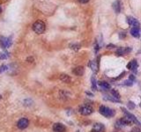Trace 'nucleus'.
I'll return each instance as SVG.
<instances>
[{"mask_svg": "<svg viewBox=\"0 0 141 132\" xmlns=\"http://www.w3.org/2000/svg\"><path fill=\"white\" fill-rule=\"evenodd\" d=\"M78 1L80 2V3H82V4H86V3H87L89 0H78Z\"/></svg>", "mask_w": 141, "mask_h": 132, "instance_id": "nucleus-31", "label": "nucleus"}, {"mask_svg": "<svg viewBox=\"0 0 141 132\" xmlns=\"http://www.w3.org/2000/svg\"><path fill=\"white\" fill-rule=\"evenodd\" d=\"M128 108H129V109H134L135 108V104L132 102V101H129L128 102Z\"/></svg>", "mask_w": 141, "mask_h": 132, "instance_id": "nucleus-25", "label": "nucleus"}, {"mask_svg": "<svg viewBox=\"0 0 141 132\" xmlns=\"http://www.w3.org/2000/svg\"><path fill=\"white\" fill-rule=\"evenodd\" d=\"M113 8L115 10V12L117 13H119L121 10V5H120V2L119 1H116L115 3H113Z\"/></svg>", "mask_w": 141, "mask_h": 132, "instance_id": "nucleus-15", "label": "nucleus"}, {"mask_svg": "<svg viewBox=\"0 0 141 132\" xmlns=\"http://www.w3.org/2000/svg\"><path fill=\"white\" fill-rule=\"evenodd\" d=\"M124 85H127V86H132V85H133V82L131 81V80L128 79V80H125V81L124 82Z\"/></svg>", "mask_w": 141, "mask_h": 132, "instance_id": "nucleus-23", "label": "nucleus"}, {"mask_svg": "<svg viewBox=\"0 0 141 132\" xmlns=\"http://www.w3.org/2000/svg\"><path fill=\"white\" fill-rule=\"evenodd\" d=\"M105 127L102 123H95L93 126V132H104Z\"/></svg>", "mask_w": 141, "mask_h": 132, "instance_id": "nucleus-9", "label": "nucleus"}, {"mask_svg": "<svg viewBox=\"0 0 141 132\" xmlns=\"http://www.w3.org/2000/svg\"><path fill=\"white\" fill-rule=\"evenodd\" d=\"M45 29H46V26H45V24H44V22H42V21H41V20L35 21L33 24V30L36 34H38V35H41V34L44 33Z\"/></svg>", "mask_w": 141, "mask_h": 132, "instance_id": "nucleus-1", "label": "nucleus"}, {"mask_svg": "<svg viewBox=\"0 0 141 132\" xmlns=\"http://www.w3.org/2000/svg\"><path fill=\"white\" fill-rule=\"evenodd\" d=\"M98 85H100V86H101L102 88L104 89H110V85L108 83V82H105V81H100L99 83H98Z\"/></svg>", "mask_w": 141, "mask_h": 132, "instance_id": "nucleus-17", "label": "nucleus"}, {"mask_svg": "<svg viewBox=\"0 0 141 132\" xmlns=\"http://www.w3.org/2000/svg\"><path fill=\"white\" fill-rule=\"evenodd\" d=\"M53 130L55 132H65V127L64 124L58 122V123H55L54 125H53Z\"/></svg>", "mask_w": 141, "mask_h": 132, "instance_id": "nucleus-8", "label": "nucleus"}, {"mask_svg": "<svg viewBox=\"0 0 141 132\" xmlns=\"http://www.w3.org/2000/svg\"><path fill=\"white\" fill-rule=\"evenodd\" d=\"M104 99L108 100V101H113V102H120V101H119V100L114 98L113 96H105Z\"/></svg>", "mask_w": 141, "mask_h": 132, "instance_id": "nucleus-20", "label": "nucleus"}, {"mask_svg": "<svg viewBox=\"0 0 141 132\" xmlns=\"http://www.w3.org/2000/svg\"><path fill=\"white\" fill-rule=\"evenodd\" d=\"M7 70H8V66H7V65H2V66H0V73L4 72V71H7Z\"/></svg>", "mask_w": 141, "mask_h": 132, "instance_id": "nucleus-27", "label": "nucleus"}, {"mask_svg": "<svg viewBox=\"0 0 141 132\" xmlns=\"http://www.w3.org/2000/svg\"><path fill=\"white\" fill-rule=\"evenodd\" d=\"M28 124H29V122H28L27 119L26 118H21L20 120H19V122H18L17 126H18L19 129H26V128H27Z\"/></svg>", "mask_w": 141, "mask_h": 132, "instance_id": "nucleus-5", "label": "nucleus"}, {"mask_svg": "<svg viewBox=\"0 0 141 132\" xmlns=\"http://www.w3.org/2000/svg\"><path fill=\"white\" fill-rule=\"evenodd\" d=\"M124 74H125V72H124H124H123L122 74H121L120 76L118 77V78H117V79H120L121 78H123V77H124Z\"/></svg>", "mask_w": 141, "mask_h": 132, "instance_id": "nucleus-32", "label": "nucleus"}, {"mask_svg": "<svg viewBox=\"0 0 141 132\" xmlns=\"http://www.w3.org/2000/svg\"><path fill=\"white\" fill-rule=\"evenodd\" d=\"M129 79L130 80H131V81H135V80H136V77L134 76V75H130L129 76Z\"/></svg>", "mask_w": 141, "mask_h": 132, "instance_id": "nucleus-28", "label": "nucleus"}, {"mask_svg": "<svg viewBox=\"0 0 141 132\" xmlns=\"http://www.w3.org/2000/svg\"><path fill=\"white\" fill-rule=\"evenodd\" d=\"M121 121H122L123 123H124L125 126H126V125H130V124L132 123V121H131V119H130L129 117H127V116L123 117V118L121 119Z\"/></svg>", "mask_w": 141, "mask_h": 132, "instance_id": "nucleus-16", "label": "nucleus"}, {"mask_svg": "<svg viewBox=\"0 0 141 132\" xmlns=\"http://www.w3.org/2000/svg\"><path fill=\"white\" fill-rule=\"evenodd\" d=\"M131 35H132L133 37H136V38H138L140 36V30L139 27H133L131 28Z\"/></svg>", "mask_w": 141, "mask_h": 132, "instance_id": "nucleus-12", "label": "nucleus"}, {"mask_svg": "<svg viewBox=\"0 0 141 132\" xmlns=\"http://www.w3.org/2000/svg\"><path fill=\"white\" fill-rule=\"evenodd\" d=\"M92 89L94 91L97 90V86H96V80H95V78H94V77H93L92 78Z\"/></svg>", "mask_w": 141, "mask_h": 132, "instance_id": "nucleus-21", "label": "nucleus"}, {"mask_svg": "<svg viewBox=\"0 0 141 132\" xmlns=\"http://www.w3.org/2000/svg\"><path fill=\"white\" fill-rule=\"evenodd\" d=\"M8 52H5V53H1L0 54V59H5V58L8 57Z\"/></svg>", "mask_w": 141, "mask_h": 132, "instance_id": "nucleus-26", "label": "nucleus"}, {"mask_svg": "<svg viewBox=\"0 0 141 132\" xmlns=\"http://www.w3.org/2000/svg\"><path fill=\"white\" fill-rule=\"evenodd\" d=\"M99 112L101 115H102L105 117H112L115 115V111L114 110L105 106H101L99 109Z\"/></svg>", "mask_w": 141, "mask_h": 132, "instance_id": "nucleus-2", "label": "nucleus"}, {"mask_svg": "<svg viewBox=\"0 0 141 132\" xmlns=\"http://www.w3.org/2000/svg\"><path fill=\"white\" fill-rule=\"evenodd\" d=\"M94 112V109H93L92 107L90 106H84V107H81L79 109V113L81 114L82 115H91V114Z\"/></svg>", "mask_w": 141, "mask_h": 132, "instance_id": "nucleus-4", "label": "nucleus"}, {"mask_svg": "<svg viewBox=\"0 0 141 132\" xmlns=\"http://www.w3.org/2000/svg\"><path fill=\"white\" fill-rule=\"evenodd\" d=\"M122 111L124 112V114H125V116L129 117V118L131 119V121H132V122H134V123L138 124V125H140V122H138V119H137L136 117H135L134 115H132V114L129 113V112H128L127 110H126L125 108H122Z\"/></svg>", "mask_w": 141, "mask_h": 132, "instance_id": "nucleus-6", "label": "nucleus"}, {"mask_svg": "<svg viewBox=\"0 0 141 132\" xmlns=\"http://www.w3.org/2000/svg\"><path fill=\"white\" fill-rule=\"evenodd\" d=\"M125 37V34L124 33H120L119 34V38L122 39V38H124Z\"/></svg>", "mask_w": 141, "mask_h": 132, "instance_id": "nucleus-29", "label": "nucleus"}, {"mask_svg": "<svg viewBox=\"0 0 141 132\" xmlns=\"http://www.w3.org/2000/svg\"><path fill=\"white\" fill-rule=\"evenodd\" d=\"M111 94L114 98H116V99H117V100L120 99V95H119V93L116 90H111Z\"/></svg>", "mask_w": 141, "mask_h": 132, "instance_id": "nucleus-22", "label": "nucleus"}, {"mask_svg": "<svg viewBox=\"0 0 141 132\" xmlns=\"http://www.w3.org/2000/svg\"><path fill=\"white\" fill-rule=\"evenodd\" d=\"M139 106H140V108H141V102H140V105H139Z\"/></svg>", "mask_w": 141, "mask_h": 132, "instance_id": "nucleus-34", "label": "nucleus"}, {"mask_svg": "<svg viewBox=\"0 0 141 132\" xmlns=\"http://www.w3.org/2000/svg\"><path fill=\"white\" fill-rule=\"evenodd\" d=\"M70 47H71V49H74V50H78L79 49V48H80V46L78 45V44H71V45H70Z\"/></svg>", "mask_w": 141, "mask_h": 132, "instance_id": "nucleus-24", "label": "nucleus"}, {"mask_svg": "<svg viewBox=\"0 0 141 132\" xmlns=\"http://www.w3.org/2000/svg\"><path fill=\"white\" fill-rule=\"evenodd\" d=\"M137 68H138V63H137L136 60H132V61H131L127 64V69L131 70V71H135L137 70Z\"/></svg>", "mask_w": 141, "mask_h": 132, "instance_id": "nucleus-11", "label": "nucleus"}, {"mask_svg": "<svg viewBox=\"0 0 141 132\" xmlns=\"http://www.w3.org/2000/svg\"><path fill=\"white\" fill-rule=\"evenodd\" d=\"M59 78L61 81L64 82V83H70L71 82V78L67 74H61Z\"/></svg>", "mask_w": 141, "mask_h": 132, "instance_id": "nucleus-14", "label": "nucleus"}, {"mask_svg": "<svg viewBox=\"0 0 141 132\" xmlns=\"http://www.w3.org/2000/svg\"><path fill=\"white\" fill-rule=\"evenodd\" d=\"M107 48H108V49H113V48H116V46L113 45V44H109V45L107 46Z\"/></svg>", "mask_w": 141, "mask_h": 132, "instance_id": "nucleus-30", "label": "nucleus"}, {"mask_svg": "<svg viewBox=\"0 0 141 132\" xmlns=\"http://www.w3.org/2000/svg\"><path fill=\"white\" fill-rule=\"evenodd\" d=\"M127 22L129 25H131V26H134V27H139L140 24L139 22H138V19H134V18L132 17H128L127 18Z\"/></svg>", "mask_w": 141, "mask_h": 132, "instance_id": "nucleus-7", "label": "nucleus"}, {"mask_svg": "<svg viewBox=\"0 0 141 132\" xmlns=\"http://www.w3.org/2000/svg\"><path fill=\"white\" fill-rule=\"evenodd\" d=\"M89 66L91 67V69L93 70V71H97L98 70V64H96V63L94 61H92L90 63H89Z\"/></svg>", "mask_w": 141, "mask_h": 132, "instance_id": "nucleus-18", "label": "nucleus"}, {"mask_svg": "<svg viewBox=\"0 0 141 132\" xmlns=\"http://www.w3.org/2000/svg\"><path fill=\"white\" fill-rule=\"evenodd\" d=\"M2 12V8H1V6H0V12Z\"/></svg>", "mask_w": 141, "mask_h": 132, "instance_id": "nucleus-33", "label": "nucleus"}, {"mask_svg": "<svg viewBox=\"0 0 141 132\" xmlns=\"http://www.w3.org/2000/svg\"><path fill=\"white\" fill-rule=\"evenodd\" d=\"M131 48H119L117 50V54L118 55V56H123V55H125L127 54V53L131 52Z\"/></svg>", "mask_w": 141, "mask_h": 132, "instance_id": "nucleus-10", "label": "nucleus"}, {"mask_svg": "<svg viewBox=\"0 0 141 132\" xmlns=\"http://www.w3.org/2000/svg\"><path fill=\"white\" fill-rule=\"evenodd\" d=\"M124 126H125L124 123H123V122L121 120H118L117 121V122L115 123V127L117 128V129H122Z\"/></svg>", "mask_w": 141, "mask_h": 132, "instance_id": "nucleus-19", "label": "nucleus"}, {"mask_svg": "<svg viewBox=\"0 0 141 132\" xmlns=\"http://www.w3.org/2000/svg\"><path fill=\"white\" fill-rule=\"evenodd\" d=\"M12 38L11 37H0V45L3 49H8L12 45Z\"/></svg>", "mask_w": 141, "mask_h": 132, "instance_id": "nucleus-3", "label": "nucleus"}, {"mask_svg": "<svg viewBox=\"0 0 141 132\" xmlns=\"http://www.w3.org/2000/svg\"><path fill=\"white\" fill-rule=\"evenodd\" d=\"M73 73L77 76H82L84 74V68L82 66H78L73 70Z\"/></svg>", "mask_w": 141, "mask_h": 132, "instance_id": "nucleus-13", "label": "nucleus"}]
</instances>
